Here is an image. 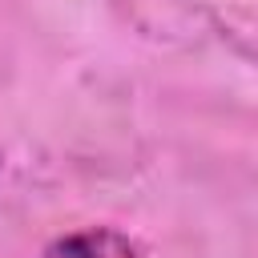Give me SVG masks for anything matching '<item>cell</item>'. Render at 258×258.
Wrapping results in <instances>:
<instances>
[{
  "label": "cell",
  "instance_id": "6da1fadb",
  "mask_svg": "<svg viewBox=\"0 0 258 258\" xmlns=\"http://www.w3.org/2000/svg\"><path fill=\"white\" fill-rule=\"evenodd\" d=\"M40 258H141V250L121 230L85 226V230H73V234H60L56 242H48Z\"/></svg>",
  "mask_w": 258,
  "mask_h": 258
}]
</instances>
